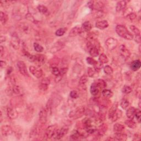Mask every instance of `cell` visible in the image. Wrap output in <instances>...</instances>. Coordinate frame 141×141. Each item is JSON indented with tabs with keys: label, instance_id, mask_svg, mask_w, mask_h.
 Masks as SVG:
<instances>
[{
	"label": "cell",
	"instance_id": "obj_1",
	"mask_svg": "<svg viewBox=\"0 0 141 141\" xmlns=\"http://www.w3.org/2000/svg\"><path fill=\"white\" fill-rule=\"evenodd\" d=\"M116 32L120 37L123 38L127 40H132L134 37L133 35L130 32L127 28L123 25H118L115 28Z\"/></svg>",
	"mask_w": 141,
	"mask_h": 141
},
{
	"label": "cell",
	"instance_id": "obj_2",
	"mask_svg": "<svg viewBox=\"0 0 141 141\" xmlns=\"http://www.w3.org/2000/svg\"><path fill=\"white\" fill-rule=\"evenodd\" d=\"M85 111V108L83 106H80L77 108L75 110H72L69 114V118L72 119H77L82 117L84 115Z\"/></svg>",
	"mask_w": 141,
	"mask_h": 141
},
{
	"label": "cell",
	"instance_id": "obj_3",
	"mask_svg": "<svg viewBox=\"0 0 141 141\" xmlns=\"http://www.w3.org/2000/svg\"><path fill=\"white\" fill-rule=\"evenodd\" d=\"M58 130V126L57 125H53L49 126L45 131L44 135V138L45 139H49L53 138Z\"/></svg>",
	"mask_w": 141,
	"mask_h": 141
},
{
	"label": "cell",
	"instance_id": "obj_4",
	"mask_svg": "<svg viewBox=\"0 0 141 141\" xmlns=\"http://www.w3.org/2000/svg\"><path fill=\"white\" fill-rule=\"evenodd\" d=\"M118 45V40L113 38H108L105 42V45L108 50L111 51L117 47Z\"/></svg>",
	"mask_w": 141,
	"mask_h": 141
},
{
	"label": "cell",
	"instance_id": "obj_5",
	"mask_svg": "<svg viewBox=\"0 0 141 141\" xmlns=\"http://www.w3.org/2000/svg\"><path fill=\"white\" fill-rule=\"evenodd\" d=\"M68 130L69 129L67 126H64L60 130L58 129L54 137V139L58 140L62 138L68 133Z\"/></svg>",
	"mask_w": 141,
	"mask_h": 141
},
{
	"label": "cell",
	"instance_id": "obj_6",
	"mask_svg": "<svg viewBox=\"0 0 141 141\" xmlns=\"http://www.w3.org/2000/svg\"><path fill=\"white\" fill-rule=\"evenodd\" d=\"M29 70L34 76L37 78H42L43 75L42 69L36 66H31L29 67Z\"/></svg>",
	"mask_w": 141,
	"mask_h": 141
},
{
	"label": "cell",
	"instance_id": "obj_7",
	"mask_svg": "<svg viewBox=\"0 0 141 141\" xmlns=\"http://www.w3.org/2000/svg\"><path fill=\"white\" fill-rule=\"evenodd\" d=\"M17 65L19 72L21 73V74L24 75V76H28L29 74L26 63L22 61H18Z\"/></svg>",
	"mask_w": 141,
	"mask_h": 141
},
{
	"label": "cell",
	"instance_id": "obj_8",
	"mask_svg": "<svg viewBox=\"0 0 141 141\" xmlns=\"http://www.w3.org/2000/svg\"><path fill=\"white\" fill-rule=\"evenodd\" d=\"M7 115L8 117L11 120H14L18 118V113L17 111L12 107H8L7 108Z\"/></svg>",
	"mask_w": 141,
	"mask_h": 141
},
{
	"label": "cell",
	"instance_id": "obj_9",
	"mask_svg": "<svg viewBox=\"0 0 141 141\" xmlns=\"http://www.w3.org/2000/svg\"><path fill=\"white\" fill-rule=\"evenodd\" d=\"M1 132L2 136L7 137L13 133L12 128L9 125H3L1 128Z\"/></svg>",
	"mask_w": 141,
	"mask_h": 141
},
{
	"label": "cell",
	"instance_id": "obj_10",
	"mask_svg": "<svg viewBox=\"0 0 141 141\" xmlns=\"http://www.w3.org/2000/svg\"><path fill=\"white\" fill-rule=\"evenodd\" d=\"M119 52L121 56L125 59L128 58L131 55V52L129 51V50L124 45H121L120 46Z\"/></svg>",
	"mask_w": 141,
	"mask_h": 141
},
{
	"label": "cell",
	"instance_id": "obj_11",
	"mask_svg": "<svg viewBox=\"0 0 141 141\" xmlns=\"http://www.w3.org/2000/svg\"><path fill=\"white\" fill-rule=\"evenodd\" d=\"M46 56L44 55H35V60L34 62L38 65H42L46 62Z\"/></svg>",
	"mask_w": 141,
	"mask_h": 141
},
{
	"label": "cell",
	"instance_id": "obj_12",
	"mask_svg": "<svg viewBox=\"0 0 141 141\" xmlns=\"http://www.w3.org/2000/svg\"><path fill=\"white\" fill-rule=\"evenodd\" d=\"M64 46V44L62 42H58L54 44V45L51 47V49H50V52L51 54H55L60 50H61Z\"/></svg>",
	"mask_w": 141,
	"mask_h": 141
},
{
	"label": "cell",
	"instance_id": "obj_13",
	"mask_svg": "<svg viewBox=\"0 0 141 141\" xmlns=\"http://www.w3.org/2000/svg\"><path fill=\"white\" fill-rule=\"evenodd\" d=\"M49 113L46 109L43 108L39 113V121L42 124H45L47 121V118Z\"/></svg>",
	"mask_w": 141,
	"mask_h": 141
},
{
	"label": "cell",
	"instance_id": "obj_14",
	"mask_svg": "<svg viewBox=\"0 0 141 141\" xmlns=\"http://www.w3.org/2000/svg\"><path fill=\"white\" fill-rule=\"evenodd\" d=\"M83 30L82 29V27H80L79 26H75L70 30V31L69 33V37H76L77 35L81 34Z\"/></svg>",
	"mask_w": 141,
	"mask_h": 141
},
{
	"label": "cell",
	"instance_id": "obj_15",
	"mask_svg": "<svg viewBox=\"0 0 141 141\" xmlns=\"http://www.w3.org/2000/svg\"><path fill=\"white\" fill-rule=\"evenodd\" d=\"M108 126L107 124H103L99 126L98 129H97V134L99 137H102L105 134L106 132L107 131Z\"/></svg>",
	"mask_w": 141,
	"mask_h": 141
},
{
	"label": "cell",
	"instance_id": "obj_16",
	"mask_svg": "<svg viewBox=\"0 0 141 141\" xmlns=\"http://www.w3.org/2000/svg\"><path fill=\"white\" fill-rule=\"evenodd\" d=\"M11 44L15 50L19 49L20 48V40L19 38L16 35H13L11 40Z\"/></svg>",
	"mask_w": 141,
	"mask_h": 141
},
{
	"label": "cell",
	"instance_id": "obj_17",
	"mask_svg": "<svg viewBox=\"0 0 141 141\" xmlns=\"http://www.w3.org/2000/svg\"><path fill=\"white\" fill-rule=\"evenodd\" d=\"M50 84V80L48 78H43L40 84V89H42L43 91H45L48 88V86Z\"/></svg>",
	"mask_w": 141,
	"mask_h": 141
},
{
	"label": "cell",
	"instance_id": "obj_18",
	"mask_svg": "<svg viewBox=\"0 0 141 141\" xmlns=\"http://www.w3.org/2000/svg\"><path fill=\"white\" fill-rule=\"evenodd\" d=\"M127 3L125 1H120L116 3V11L117 12H120L124 11L125 9L126 8Z\"/></svg>",
	"mask_w": 141,
	"mask_h": 141
},
{
	"label": "cell",
	"instance_id": "obj_19",
	"mask_svg": "<svg viewBox=\"0 0 141 141\" xmlns=\"http://www.w3.org/2000/svg\"><path fill=\"white\" fill-rule=\"evenodd\" d=\"M19 29L21 31L26 34H28L31 32V26L28 23H22L19 24Z\"/></svg>",
	"mask_w": 141,
	"mask_h": 141
},
{
	"label": "cell",
	"instance_id": "obj_20",
	"mask_svg": "<svg viewBox=\"0 0 141 141\" xmlns=\"http://www.w3.org/2000/svg\"><path fill=\"white\" fill-rule=\"evenodd\" d=\"M109 26V23L107 21H102L97 22L95 23V27L100 30L105 29Z\"/></svg>",
	"mask_w": 141,
	"mask_h": 141
},
{
	"label": "cell",
	"instance_id": "obj_21",
	"mask_svg": "<svg viewBox=\"0 0 141 141\" xmlns=\"http://www.w3.org/2000/svg\"><path fill=\"white\" fill-rule=\"evenodd\" d=\"M118 108V103H114L112 106L110 108V110H109V113H108V117L109 119H111L113 117V116L114 114L116 113Z\"/></svg>",
	"mask_w": 141,
	"mask_h": 141
},
{
	"label": "cell",
	"instance_id": "obj_22",
	"mask_svg": "<svg viewBox=\"0 0 141 141\" xmlns=\"http://www.w3.org/2000/svg\"><path fill=\"white\" fill-rule=\"evenodd\" d=\"M100 91V90L99 88L98 87L97 84L94 82L92 83V84L91 85V86H90V92L91 94L93 95V96H96V95H97L99 94Z\"/></svg>",
	"mask_w": 141,
	"mask_h": 141
},
{
	"label": "cell",
	"instance_id": "obj_23",
	"mask_svg": "<svg viewBox=\"0 0 141 141\" xmlns=\"http://www.w3.org/2000/svg\"><path fill=\"white\" fill-rule=\"evenodd\" d=\"M131 68L133 71H137L138 70L141 66V62L140 61V60H135V61H133L131 64Z\"/></svg>",
	"mask_w": 141,
	"mask_h": 141
},
{
	"label": "cell",
	"instance_id": "obj_24",
	"mask_svg": "<svg viewBox=\"0 0 141 141\" xmlns=\"http://www.w3.org/2000/svg\"><path fill=\"white\" fill-rule=\"evenodd\" d=\"M125 130V126L120 124H116L114 125L113 130L115 133H119L122 132Z\"/></svg>",
	"mask_w": 141,
	"mask_h": 141
},
{
	"label": "cell",
	"instance_id": "obj_25",
	"mask_svg": "<svg viewBox=\"0 0 141 141\" xmlns=\"http://www.w3.org/2000/svg\"><path fill=\"white\" fill-rule=\"evenodd\" d=\"M136 109L134 107H130L126 111V116L128 119L133 120L134 118Z\"/></svg>",
	"mask_w": 141,
	"mask_h": 141
},
{
	"label": "cell",
	"instance_id": "obj_26",
	"mask_svg": "<svg viewBox=\"0 0 141 141\" xmlns=\"http://www.w3.org/2000/svg\"><path fill=\"white\" fill-rule=\"evenodd\" d=\"M37 9L38 10V11L42 14L48 16V15L49 14L48 8L46 6H44V5L43 4H39L37 7Z\"/></svg>",
	"mask_w": 141,
	"mask_h": 141
},
{
	"label": "cell",
	"instance_id": "obj_27",
	"mask_svg": "<svg viewBox=\"0 0 141 141\" xmlns=\"http://www.w3.org/2000/svg\"><path fill=\"white\" fill-rule=\"evenodd\" d=\"M82 29L83 30V31L89 32L91 31V29H92V25L90 23V22L85 21L82 24Z\"/></svg>",
	"mask_w": 141,
	"mask_h": 141
},
{
	"label": "cell",
	"instance_id": "obj_28",
	"mask_svg": "<svg viewBox=\"0 0 141 141\" xmlns=\"http://www.w3.org/2000/svg\"><path fill=\"white\" fill-rule=\"evenodd\" d=\"M94 83L97 84L98 87L99 88L100 90H103L104 88L107 86V84H106V82L104 81V80L101 79H99L97 80H95Z\"/></svg>",
	"mask_w": 141,
	"mask_h": 141
},
{
	"label": "cell",
	"instance_id": "obj_29",
	"mask_svg": "<svg viewBox=\"0 0 141 141\" xmlns=\"http://www.w3.org/2000/svg\"><path fill=\"white\" fill-rule=\"evenodd\" d=\"M82 137H83V135L80 134L77 130L73 131L71 134L70 135V138L72 140H78Z\"/></svg>",
	"mask_w": 141,
	"mask_h": 141
},
{
	"label": "cell",
	"instance_id": "obj_30",
	"mask_svg": "<svg viewBox=\"0 0 141 141\" xmlns=\"http://www.w3.org/2000/svg\"><path fill=\"white\" fill-rule=\"evenodd\" d=\"M122 113L121 111V110L120 109L119 110L118 109L116 111V113L113 116V117L111 118V120H112L113 122L116 121L118 119H120L121 117L122 116Z\"/></svg>",
	"mask_w": 141,
	"mask_h": 141
},
{
	"label": "cell",
	"instance_id": "obj_31",
	"mask_svg": "<svg viewBox=\"0 0 141 141\" xmlns=\"http://www.w3.org/2000/svg\"><path fill=\"white\" fill-rule=\"evenodd\" d=\"M127 136L125 133L123 132L119 133H115V140H126L127 139Z\"/></svg>",
	"mask_w": 141,
	"mask_h": 141
},
{
	"label": "cell",
	"instance_id": "obj_32",
	"mask_svg": "<svg viewBox=\"0 0 141 141\" xmlns=\"http://www.w3.org/2000/svg\"><path fill=\"white\" fill-rule=\"evenodd\" d=\"M125 125L127 126V127L131 129H134L137 127V124L134 121H133V120H127L125 121Z\"/></svg>",
	"mask_w": 141,
	"mask_h": 141
},
{
	"label": "cell",
	"instance_id": "obj_33",
	"mask_svg": "<svg viewBox=\"0 0 141 141\" xmlns=\"http://www.w3.org/2000/svg\"><path fill=\"white\" fill-rule=\"evenodd\" d=\"M109 62V60L107 56L104 54H102L99 57V62L102 64L107 63Z\"/></svg>",
	"mask_w": 141,
	"mask_h": 141
},
{
	"label": "cell",
	"instance_id": "obj_34",
	"mask_svg": "<svg viewBox=\"0 0 141 141\" xmlns=\"http://www.w3.org/2000/svg\"><path fill=\"white\" fill-rule=\"evenodd\" d=\"M0 19H1V22L3 25L6 24L8 19V17L7 14L2 11L0 12Z\"/></svg>",
	"mask_w": 141,
	"mask_h": 141
},
{
	"label": "cell",
	"instance_id": "obj_35",
	"mask_svg": "<svg viewBox=\"0 0 141 141\" xmlns=\"http://www.w3.org/2000/svg\"><path fill=\"white\" fill-rule=\"evenodd\" d=\"M102 94L106 98H110L113 96V93L109 89H104L102 90Z\"/></svg>",
	"mask_w": 141,
	"mask_h": 141
},
{
	"label": "cell",
	"instance_id": "obj_36",
	"mask_svg": "<svg viewBox=\"0 0 141 141\" xmlns=\"http://www.w3.org/2000/svg\"><path fill=\"white\" fill-rule=\"evenodd\" d=\"M104 4L101 1H98L97 3L94 5V9L97 11H102L103 8H104Z\"/></svg>",
	"mask_w": 141,
	"mask_h": 141
},
{
	"label": "cell",
	"instance_id": "obj_37",
	"mask_svg": "<svg viewBox=\"0 0 141 141\" xmlns=\"http://www.w3.org/2000/svg\"><path fill=\"white\" fill-rule=\"evenodd\" d=\"M103 70L104 73L108 75H111L114 72L113 68L109 66V65H107V66H104L103 68Z\"/></svg>",
	"mask_w": 141,
	"mask_h": 141
},
{
	"label": "cell",
	"instance_id": "obj_38",
	"mask_svg": "<svg viewBox=\"0 0 141 141\" xmlns=\"http://www.w3.org/2000/svg\"><path fill=\"white\" fill-rule=\"evenodd\" d=\"M84 128L85 130V131H86V132L89 134H93L97 131V128H95V127L93 126L92 125L90 126H88L87 127H85Z\"/></svg>",
	"mask_w": 141,
	"mask_h": 141
},
{
	"label": "cell",
	"instance_id": "obj_39",
	"mask_svg": "<svg viewBox=\"0 0 141 141\" xmlns=\"http://www.w3.org/2000/svg\"><path fill=\"white\" fill-rule=\"evenodd\" d=\"M132 91V88L130 86H129V85H124L122 89V93L125 94H128L131 93Z\"/></svg>",
	"mask_w": 141,
	"mask_h": 141
},
{
	"label": "cell",
	"instance_id": "obj_40",
	"mask_svg": "<svg viewBox=\"0 0 141 141\" xmlns=\"http://www.w3.org/2000/svg\"><path fill=\"white\" fill-rule=\"evenodd\" d=\"M33 46H34V50L37 52H42L43 51L44 48L41 45L37 43H34V45H33Z\"/></svg>",
	"mask_w": 141,
	"mask_h": 141
},
{
	"label": "cell",
	"instance_id": "obj_41",
	"mask_svg": "<svg viewBox=\"0 0 141 141\" xmlns=\"http://www.w3.org/2000/svg\"><path fill=\"white\" fill-rule=\"evenodd\" d=\"M129 105H130V103H129L127 99H122L121 100V103H120L121 107L125 110L128 108V107H129Z\"/></svg>",
	"mask_w": 141,
	"mask_h": 141
},
{
	"label": "cell",
	"instance_id": "obj_42",
	"mask_svg": "<svg viewBox=\"0 0 141 141\" xmlns=\"http://www.w3.org/2000/svg\"><path fill=\"white\" fill-rule=\"evenodd\" d=\"M82 124L84 126V128L87 127L92 125V120L89 118H85L82 120Z\"/></svg>",
	"mask_w": 141,
	"mask_h": 141
},
{
	"label": "cell",
	"instance_id": "obj_43",
	"mask_svg": "<svg viewBox=\"0 0 141 141\" xmlns=\"http://www.w3.org/2000/svg\"><path fill=\"white\" fill-rule=\"evenodd\" d=\"M88 80V76L86 75H83L80 78L79 80V84L81 85H84L86 83Z\"/></svg>",
	"mask_w": 141,
	"mask_h": 141
},
{
	"label": "cell",
	"instance_id": "obj_44",
	"mask_svg": "<svg viewBox=\"0 0 141 141\" xmlns=\"http://www.w3.org/2000/svg\"><path fill=\"white\" fill-rule=\"evenodd\" d=\"M66 31V29L64 28H61L57 29L55 32V34L57 37H62L64 34L65 32Z\"/></svg>",
	"mask_w": 141,
	"mask_h": 141
},
{
	"label": "cell",
	"instance_id": "obj_45",
	"mask_svg": "<svg viewBox=\"0 0 141 141\" xmlns=\"http://www.w3.org/2000/svg\"><path fill=\"white\" fill-rule=\"evenodd\" d=\"M12 90H13V92L16 94L19 95L21 94V88H20L19 86H18V85L16 84H14L13 85Z\"/></svg>",
	"mask_w": 141,
	"mask_h": 141
},
{
	"label": "cell",
	"instance_id": "obj_46",
	"mask_svg": "<svg viewBox=\"0 0 141 141\" xmlns=\"http://www.w3.org/2000/svg\"><path fill=\"white\" fill-rule=\"evenodd\" d=\"M130 28L131 29V31L135 35V36L136 35H140V31L138 28H137L134 26H130Z\"/></svg>",
	"mask_w": 141,
	"mask_h": 141
},
{
	"label": "cell",
	"instance_id": "obj_47",
	"mask_svg": "<svg viewBox=\"0 0 141 141\" xmlns=\"http://www.w3.org/2000/svg\"><path fill=\"white\" fill-rule=\"evenodd\" d=\"M134 116L136 118L137 121L138 123H140V120H141V112L140 110L139 109H136L135 110V114Z\"/></svg>",
	"mask_w": 141,
	"mask_h": 141
},
{
	"label": "cell",
	"instance_id": "obj_48",
	"mask_svg": "<svg viewBox=\"0 0 141 141\" xmlns=\"http://www.w3.org/2000/svg\"><path fill=\"white\" fill-rule=\"evenodd\" d=\"M132 12H133V9L132 8H131V7L126 8L124 11H123V16L125 17H126L130 14H131Z\"/></svg>",
	"mask_w": 141,
	"mask_h": 141
},
{
	"label": "cell",
	"instance_id": "obj_49",
	"mask_svg": "<svg viewBox=\"0 0 141 141\" xmlns=\"http://www.w3.org/2000/svg\"><path fill=\"white\" fill-rule=\"evenodd\" d=\"M96 70L94 69V68L89 67L88 68V75L89 77H94V75L96 73Z\"/></svg>",
	"mask_w": 141,
	"mask_h": 141
},
{
	"label": "cell",
	"instance_id": "obj_50",
	"mask_svg": "<svg viewBox=\"0 0 141 141\" xmlns=\"http://www.w3.org/2000/svg\"><path fill=\"white\" fill-rule=\"evenodd\" d=\"M51 73L56 77L58 76L60 73V69L57 67H51Z\"/></svg>",
	"mask_w": 141,
	"mask_h": 141
},
{
	"label": "cell",
	"instance_id": "obj_51",
	"mask_svg": "<svg viewBox=\"0 0 141 141\" xmlns=\"http://www.w3.org/2000/svg\"><path fill=\"white\" fill-rule=\"evenodd\" d=\"M86 61L87 62V63L90 65H94L97 63V61L96 60H95L93 58L90 57H88L86 58Z\"/></svg>",
	"mask_w": 141,
	"mask_h": 141
},
{
	"label": "cell",
	"instance_id": "obj_52",
	"mask_svg": "<svg viewBox=\"0 0 141 141\" xmlns=\"http://www.w3.org/2000/svg\"><path fill=\"white\" fill-rule=\"evenodd\" d=\"M69 96L72 99H77L78 97V93L76 90H72V91H70L69 93Z\"/></svg>",
	"mask_w": 141,
	"mask_h": 141
},
{
	"label": "cell",
	"instance_id": "obj_53",
	"mask_svg": "<svg viewBox=\"0 0 141 141\" xmlns=\"http://www.w3.org/2000/svg\"><path fill=\"white\" fill-rule=\"evenodd\" d=\"M137 17V15L134 12H132L131 14H130L128 16L126 17V18L130 20V21H133Z\"/></svg>",
	"mask_w": 141,
	"mask_h": 141
},
{
	"label": "cell",
	"instance_id": "obj_54",
	"mask_svg": "<svg viewBox=\"0 0 141 141\" xmlns=\"http://www.w3.org/2000/svg\"><path fill=\"white\" fill-rule=\"evenodd\" d=\"M26 18L28 20V21H31V22H32L33 23H35V22L36 21L35 20L34 17L32 16V14H31L30 13H28L27 14V15H26Z\"/></svg>",
	"mask_w": 141,
	"mask_h": 141
},
{
	"label": "cell",
	"instance_id": "obj_55",
	"mask_svg": "<svg viewBox=\"0 0 141 141\" xmlns=\"http://www.w3.org/2000/svg\"><path fill=\"white\" fill-rule=\"evenodd\" d=\"M95 17L98 18H102L104 16V13L103 12V11H97V13H95Z\"/></svg>",
	"mask_w": 141,
	"mask_h": 141
},
{
	"label": "cell",
	"instance_id": "obj_56",
	"mask_svg": "<svg viewBox=\"0 0 141 141\" xmlns=\"http://www.w3.org/2000/svg\"><path fill=\"white\" fill-rule=\"evenodd\" d=\"M94 1H90L88 2L87 6L90 9H94Z\"/></svg>",
	"mask_w": 141,
	"mask_h": 141
},
{
	"label": "cell",
	"instance_id": "obj_57",
	"mask_svg": "<svg viewBox=\"0 0 141 141\" xmlns=\"http://www.w3.org/2000/svg\"><path fill=\"white\" fill-rule=\"evenodd\" d=\"M134 40L138 44L140 43V35H136L134 38Z\"/></svg>",
	"mask_w": 141,
	"mask_h": 141
},
{
	"label": "cell",
	"instance_id": "obj_58",
	"mask_svg": "<svg viewBox=\"0 0 141 141\" xmlns=\"http://www.w3.org/2000/svg\"><path fill=\"white\" fill-rule=\"evenodd\" d=\"M4 52V48L1 45V46H0V56H1V57H2Z\"/></svg>",
	"mask_w": 141,
	"mask_h": 141
},
{
	"label": "cell",
	"instance_id": "obj_59",
	"mask_svg": "<svg viewBox=\"0 0 141 141\" xmlns=\"http://www.w3.org/2000/svg\"><path fill=\"white\" fill-rule=\"evenodd\" d=\"M0 66H1V68H4L6 66V62H4V61H2V60H1V62H0Z\"/></svg>",
	"mask_w": 141,
	"mask_h": 141
},
{
	"label": "cell",
	"instance_id": "obj_60",
	"mask_svg": "<svg viewBox=\"0 0 141 141\" xmlns=\"http://www.w3.org/2000/svg\"><path fill=\"white\" fill-rule=\"evenodd\" d=\"M12 71V68L11 67H9L7 70V75H10L11 74V73Z\"/></svg>",
	"mask_w": 141,
	"mask_h": 141
}]
</instances>
